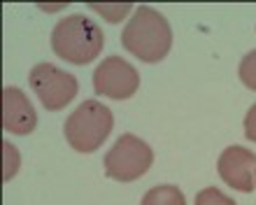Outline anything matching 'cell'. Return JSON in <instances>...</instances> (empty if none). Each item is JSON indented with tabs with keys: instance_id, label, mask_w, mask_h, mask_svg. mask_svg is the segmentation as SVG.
<instances>
[{
	"instance_id": "6da1fadb",
	"label": "cell",
	"mask_w": 256,
	"mask_h": 205,
	"mask_svg": "<svg viewBox=\"0 0 256 205\" xmlns=\"http://www.w3.org/2000/svg\"><path fill=\"white\" fill-rule=\"evenodd\" d=\"M122 44L142 63H158L172 47V30L158 10L147 5L135 7L122 33Z\"/></svg>"
},
{
	"instance_id": "7a4b0ae2",
	"label": "cell",
	"mask_w": 256,
	"mask_h": 205,
	"mask_svg": "<svg viewBox=\"0 0 256 205\" xmlns=\"http://www.w3.org/2000/svg\"><path fill=\"white\" fill-rule=\"evenodd\" d=\"M105 35L94 19L84 14H70L54 26L52 49L54 54L72 66H86L102 52Z\"/></svg>"
},
{
	"instance_id": "3957f363",
	"label": "cell",
	"mask_w": 256,
	"mask_h": 205,
	"mask_svg": "<svg viewBox=\"0 0 256 205\" xmlns=\"http://www.w3.org/2000/svg\"><path fill=\"white\" fill-rule=\"evenodd\" d=\"M112 126H114V116L108 105L98 100H84L66 119L63 136L74 152L91 154L108 140Z\"/></svg>"
},
{
	"instance_id": "277c9868",
	"label": "cell",
	"mask_w": 256,
	"mask_h": 205,
	"mask_svg": "<svg viewBox=\"0 0 256 205\" xmlns=\"http://www.w3.org/2000/svg\"><path fill=\"white\" fill-rule=\"evenodd\" d=\"M152 161H154L152 147L133 133H124L110 147V152L102 158V166L108 178L116 182H133L149 170Z\"/></svg>"
},
{
	"instance_id": "5b68a950",
	"label": "cell",
	"mask_w": 256,
	"mask_h": 205,
	"mask_svg": "<svg viewBox=\"0 0 256 205\" xmlns=\"http://www.w3.org/2000/svg\"><path fill=\"white\" fill-rule=\"evenodd\" d=\"M28 84L35 91L38 100L49 112L63 110L68 102L77 96V91H80L77 77L61 68H56L52 63H38V66H33V70L28 72Z\"/></svg>"
},
{
	"instance_id": "8992f818",
	"label": "cell",
	"mask_w": 256,
	"mask_h": 205,
	"mask_svg": "<svg viewBox=\"0 0 256 205\" xmlns=\"http://www.w3.org/2000/svg\"><path fill=\"white\" fill-rule=\"evenodd\" d=\"M140 86L138 70L122 56H108L100 66L94 70V91L98 96L112 98V100H126Z\"/></svg>"
},
{
	"instance_id": "52a82bcc",
	"label": "cell",
	"mask_w": 256,
	"mask_h": 205,
	"mask_svg": "<svg viewBox=\"0 0 256 205\" xmlns=\"http://www.w3.org/2000/svg\"><path fill=\"white\" fill-rule=\"evenodd\" d=\"M219 178L236 192L250 194L254 189V178H256V154L247 147H240V144H233V147H226L219 156Z\"/></svg>"
},
{
	"instance_id": "ba28073f",
	"label": "cell",
	"mask_w": 256,
	"mask_h": 205,
	"mask_svg": "<svg viewBox=\"0 0 256 205\" xmlns=\"http://www.w3.org/2000/svg\"><path fill=\"white\" fill-rule=\"evenodd\" d=\"M38 126V114L26 94L16 86L2 89V128L14 136H28Z\"/></svg>"
},
{
	"instance_id": "9c48e42d",
	"label": "cell",
	"mask_w": 256,
	"mask_h": 205,
	"mask_svg": "<svg viewBox=\"0 0 256 205\" xmlns=\"http://www.w3.org/2000/svg\"><path fill=\"white\" fill-rule=\"evenodd\" d=\"M140 205H186V200H184V194L175 184H161L149 189L142 196Z\"/></svg>"
},
{
	"instance_id": "30bf717a",
	"label": "cell",
	"mask_w": 256,
	"mask_h": 205,
	"mask_svg": "<svg viewBox=\"0 0 256 205\" xmlns=\"http://www.w3.org/2000/svg\"><path fill=\"white\" fill-rule=\"evenodd\" d=\"M238 75H240V82L247 89L256 91V49L244 54V58L240 61V68H238Z\"/></svg>"
},
{
	"instance_id": "8fae6325",
	"label": "cell",
	"mask_w": 256,
	"mask_h": 205,
	"mask_svg": "<svg viewBox=\"0 0 256 205\" xmlns=\"http://www.w3.org/2000/svg\"><path fill=\"white\" fill-rule=\"evenodd\" d=\"M88 7L96 10L100 16H105L108 21H122L130 10H135V7L128 5V2H119V5H102V2H94V5H88Z\"/></svg>"
},
{
	"instance_id": "7c38bea8",
	"label": "cell",
	"mask_w": 256,
	"mask_h": 205,
	"mask_svg": "<svg viewBox=\"0 0 256 205\" xmlns=\"http://www.w3.org/2000/svg\"><path fill=\"white\" fill-rule=\"evenodd\" d=\"M196 205H236V200L226 196V194H222L216 186H208V189L198 192Z\"/></svg>"
},
{
	"instance_id": "4fadbf2b",
	"label": "cell",
	"mask_w": 256,
	"mask_h": 205,
	"mask_svg": "<svg viewBox=\"0 0 256 205\" xmlns=\"http://www.w3.org/2000/svg\"><path fill=\"white\" fill-rule=\"evenodd\" d=\"M2 152H5L2 180H5V182H10V180L16 175V170H19V152H16V147H12L10 142H2Z\"/></svg>"
},
{
	"instance_id": "5bb4252c",
	"label": "cell",
	"mask_w": 256,
	"mask_h": 205,
	"mask_svg": "<svg viewBox=\"0 0 256 205\" xmlns=\"http://www.w3.org/2000/svg\"><path fill=\"white\" fill-rule=\"evenodd\" d=\"M244 136H247V140L256 142V102L244 114Z\"/></svg>"
}]
</instances>
